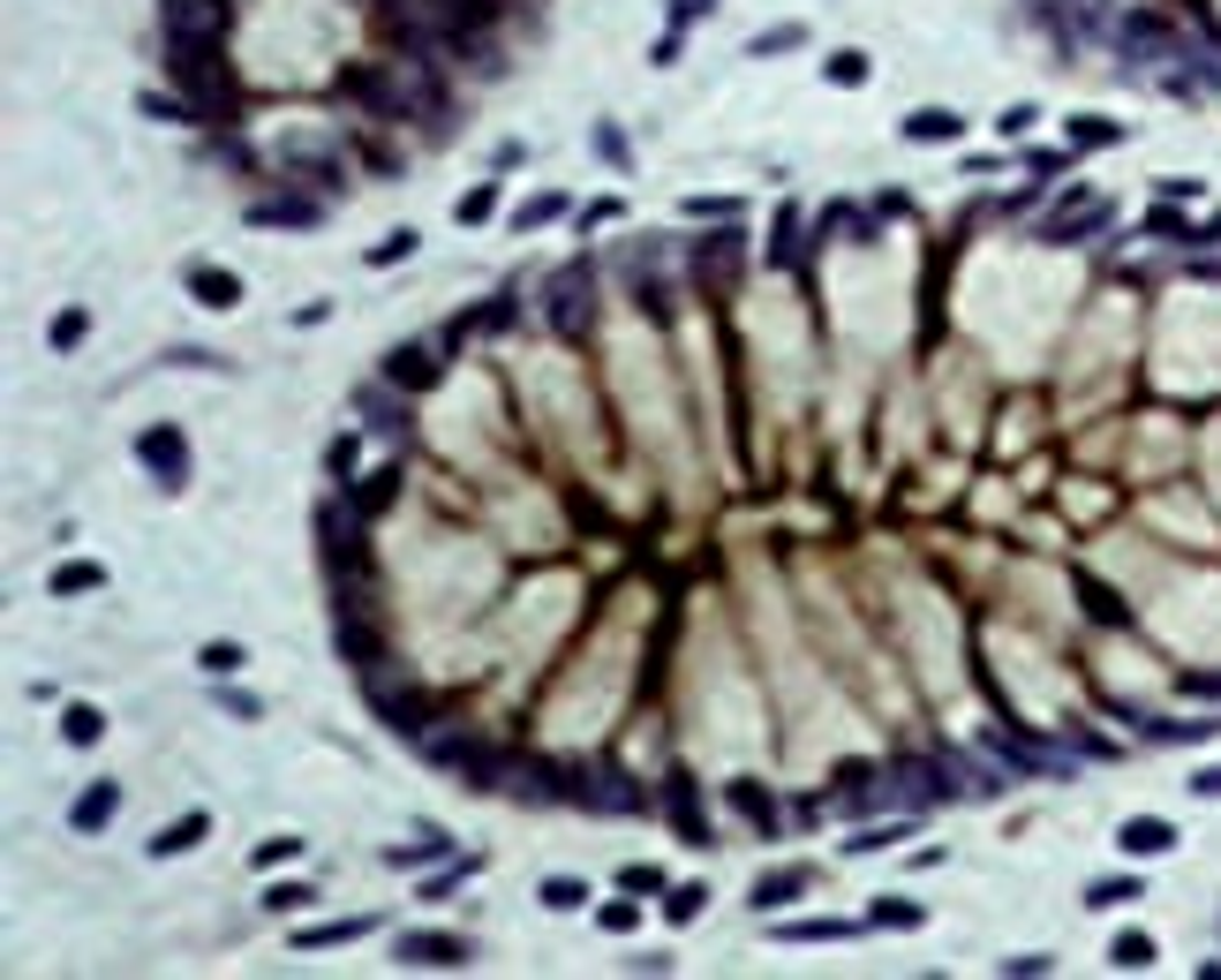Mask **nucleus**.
<instances>
[{
  "label": "nucleus",
  "mask_w": 1221,
  "mask_h": 980,
  "mask_svg": "<svg viewBox=\"0 0 1221 980\" xmlns=\"http://www.w3.org/2000/svg\"><path fill=\"white\" fill-rule=\"evenodd\" d=\"M678 212H686V219H731L739 204H731V197H686Z\"/></svg>",
  "instance_id": "50"
},
{
  "label": "nucleus",
  "mask_w": 1221,
  "mask_h": 980,
  "mask_svg": "<svg viewBox=\"0 0 1221 980\" xmlns=\"http://www.w3.org/2000/svg\"><path fill=\"white\" fill-rule=\"evenodd\" d=\"M988 755H1003V769H1011V777H1049L1055 769V755L1049 747H1041V739H1025V731H988Z\"/></svg>",
  "instance_id": "12"
},
{
  "label": "nucleus",
  "mask_w": 1221,
  "mask_h": 980,
  "mask_svg": "<svg viewBox=\"0 0 1221 980\" xmlns=\"http://www.w3.org/2000/svg\"><path fill=\"white\" fill-rule=\"evenodd\" d=\"M596 151H603L611 167H627V136H619V128H611V122H596Z\"/></svg>",
  "instance_id": "53"
},
{
  "label": "nucleus",
  "mask_w": 1221,
  "mask_h": 980,
  "mask_svg": "<svg viewBox=\"0 0 1221 980\" xmlns=\"http://www.w3.org/2000/svg\"><path fill=\"white\" fill-rule=\"evenodd\" d=\"M550 219H566V197H558V189H544V197H528V204L513 212V234H536V226H550Z\"/></svg>",
  "instance_id": "30"
},
{
  "label": "nucleus",
  "mask_w": 1221,
  "mask_h": 980,
  "mask_svg": "<svg viewBox=\"0 0 1221 980\" xmlns=\"http://www.w3.org/2000/svg\"><path fill=\"white\" fill-rule=\"evenodd\" d=\"M370 928H378L370 913H347V920H325V928H295V950H333V942H355Z\"/></svg>",
  "instance_id": "23"
},
{
  "label": "nucleus",
  "mask_w": 1221,
  "mask_h": 980,
  "mask_svg": "<svg viewBox=\"0 0 1221 980\" xmlns=\"http://www.w3.org/2000/svg\"><path fill=\"white\" fill-rule=\"evenodd\" d=\"M385 384H400V392H430V384H438V355H430L422 340L392 347V355H385Z\"/></svg>",
  "instance_id": "13"
},
{
  "label": "nucleus",
  "mask_w": 1221,
  "mask_h": 980,
  "mask_svg": "<svg viewBox=\"0 0 1221 980\" xmlns=\"http://www.w3.org/2000/svg\"><path fill=\"white\" fill-rule=\"evenodd\" d=\"M1108 966H1124V973H1146V966H1154V936H1116L1108 942Z\"/></svg>",
  "instance_id": "32"
},
{
  "label": "nucleus",
  "mask_w": 1221,
  "mask_h": 980,
  "mask_svg": "<svg viewBox=\"0 0 1221 980\" xmlns=\"http://www.w3.org/2000/svg\"><path fill=\"white\" fill-rule=\"evenodd\" d=\"M544 317L558 340H581L596 317V272L589 264H566V272H550V295H544Z\"/></svg>",
  "instance_id": "2"
},
{
  "label": "nucleus",
  "mask_w": 1221,
  "mask_h": 980,
  "mask_svg": "<svg viewBox=\"0 0 1221 980\" xmlns=\"http://www.w3.org/2000/svg\"><path fill=\"white\" fill-rule=\"evenodd\" d=\"M445 853H453L445 837H422V845H392V853H385V867H430V860H445Z\"/></svg>",
  "instance_id": "39"
},
{
  "label": "nucleus",
  "mask_w": 1221,
  "mask_h": 980,
  "mask_svg": "<svg viewBox=\"0 0 1221 980\" xmlns=\"http://www.w3.org/2000/svg\"><path fill=\"white\" fill-rule=\"evenodd\" d=\"M619 883H627L633 897H641V891H664V875H656V867H627V875H619Z\"/></svg>",
  "instance_id": "55"
},
{
  "label": "nucleus",
  "mask_w": 1221,
  "mask_h": 980,
  "mask_svg": "<svg viewBox=\"0 0 1221 980\" xmlns=\"http://www.w3.org/2000/svg\"><path fill=\"white\" fill-rule=\"evenodd\" d=\"M1078 597H1086V611H1094V619H1124V603L1108 597V589H1094V581H1086V589H1078Z\"/></svg>",
  "instance_id": "54"
},
{
  "label": "nucleus",
  "mask_w": 1221,
  "mask_h": 980,
  "mask_svg": "<svg viewBox=\"0 0 1221 980\" xmlns=\"http://www.w3.org/2000/svg\"><path fill=\"white\" fill-rule=\"evenodd\" d=\"M550 905V913H581V905H589V875H544V891H536Z\"/></svg>",
  "instance_id": "25"
},
{
  "label": "nucleus",
  "mask_w": 1221,
  "mask_h": 980,
  "mask_svg": "<svg viewBox=\"0 0 1221 980\" xmlns=\"http://www.w3.org/2000/svg\"><path fill=\"white\" fill-rule=\"evenodd\" d=\"M1191 792H1207V800H1221V762H1214V769H1199V777H1191Z\"/></svg>",
  "instance_id": "57"
},
{
  "label": "nucleus",
  "mask_w": 1221,
  "mask_h": 980,
  "mask_svg": "<svg viewBox=\"0 0 1221 980\" xmlns=\"http://www.w3.org/2000/svg\"><path fill=\"white\" fill-rule=\"evenodd\" d=\"M467 875V860L461 867H453V860H445V867H438V875H430V883H422V905H445V897H453V883H461Z\"/></svg>",
  "instance_id": "47"
},
{
  "label": "nucleus",
  "mask_w": 1221,
  "mask_h": 980,
  "mask_svg": "<svg viewBox=\"0 0 1221 980\" xmlns=\"http://www.w3.org/2000/svg\"><path fill=\"white\" fill-rule=\"evenodd\" d=\"M739 264H747V234L739 226H716V234L694 242V280H709V287H724Z\"/></svg>",
  "instance_id": "9"
},
{
  "label": "nucleus",
  "mask_w": 1221,
  "mask_h": 980,
  "mask_svg": "<svg viewBox=\"0 0 1221 980\" xmlns=\"http://www.w3.org/2000/svg\"><path fill=\"white\" fill-rule=\"evenodd\" d=\"M814 883V867H777V875H755V913H777Z\"/></svg>",
  "instance_id": "18"
},
{
  "label": "nucleus",
  "mask_w": 1221,
  "mask_h": 980,
  "mask_svg": "<svg viewBox=\"0 0 1221 980\" xmlns=\"http://www.w3.org/2000/svg\"><path fill=\"white\" fill-rule=\"evenodd\" d=\"M98 731H106V717H98V709H91V702H76V709H69V717H61V739H69V747H91V739H98Z\"/></svg>",
  "instance_id": "35"
},
{
  "label": "nucleus",
  "mask_w": 1221,
  "mask_h": 980,
  "mask_svg": "<svg viewBox=\"0 0 1221 980\" xmlns=\"http://www.w3.org/2000/svg\"><path fill=\"white\" fill-rule=\"evenodd\" d=\"M800 45H807V23H769V31L747 39V53H755V61H777V53H800Z\"/></svg>",
  "instance_id": "26"
},
{
  "label": "nucleus",
  "mask_w": 1221,
  "mask_h": 980,
  "mask_svg": "<svg viewBox=\"0 0 1221 980\" xmlns=\"http://www.w3.org/2000/svg\"><path fill=\"white\" fill-rule=\"evenodd\" d=\"M897 837H905V822H867L860 837H844V853H890Z\"/></svg>",
  "instance_id": "41"
},
{
  "label": "nucleus",
  "mask_w": 1221,
  "mask_h": 980,
  "mask_svg": "<svg viewBox=\"0 0 1221 980\" xmlns=\"http://www.w3.org/2000/svg\"><path fill=\"white\" fill-rule=\"evenodd\" d=\"M197 664H204L211 679H234V672L250 664V649H242V641H204V656H197Z\"/></svg>",
  "instance_id": "33"
},
{
  "label": "nucleus",
  "mask_w": 1221,
  "mask_h": 980,
  "mask_svg": "<svg viewBox=\"0 0 1221 980\" xmlns=\"http://www.w3.org/2000/svg\"><path fill=\"white\" fill-rule=\"evenodd\" d=\"M333 649H339V664H355V672H378L385 634L370 626V611H362V603H339V611H333Z\"/></svg>",
  "instance_id": "7"
},
{
  "label": "nucleus",
  "mask_w": 1221,
  "mask_h": 980,
  "mask_svg": "<svg viewBox=\"0 0 1221 980\" xmlns=\"http://www.w3.org/2000/svg\"><path fill=\"white\" fill-rule=\"evenodd\" d=\"M256 226H317L325 219V204H309V197H272V204H256Z\"/></svg>",
  "instance_id": "24"
},
{
  "label": "nucleus",
  "mask_w": 1221,
  "mask_h": 980,
  "mask_svg": "<svg viewBox=\"0 0 1221 980\" xmlns=\"http://www.w3.org/2000/svg\"><path fill=\"white\" fill-rule=\"evenodd\" d=\"M958 114L950 106H920V114H905V144H958Z\"/></svg>",
  "instance_id": "22"
},
{
  "label": "nucleus",
  "mask_w": 1221,
  "mask_h": 980,
  "mask_svg": "<svg viewBox=\"0 0 1221 980\" xmlns=\"http://www.w3.org/2000/svg\"><path fill=\"white\" fill-rule=\"evenodd\" d=\"M392 392H400V384H392ZM392 392H362V423L378 430V438H408V400H392Z\"/></svg>",
  "instance_id": "20"
},
{
  "label": "nucleus",
  "mask_w": 1221,
  "mask_h": 980,
  "mask_svg": "<svg viewBox=\"0 0 1221 980\" xmlns=\"http://www.w3.org/2000/svg\"><path fill=\"white\" fill-rule=\"evenodd\" d=\"M309 883H272V891H264V913H302V905H309Z\"/></svg>",
  "instance_id": "42"
},
{
  "label": "nucleus",
  "mask_w": 1221,
  "mask_h": 980,
  "mask_svg": "<svg viewBox=\"0 0 1221 980\" xmlns=\"http://www.w3.org/2000/svg\"><path fill=\"white\" fill-rule=\"evenodd\" d=\"M558 784H566V800H573V808H581V814H641V808H649V792H641V777H627V769H611V762L566 769Z\"/></svg>",
  "instance_id": "1"
},
{
  "label": "nucleus",
  "mask_w": 1221,
  "mask_h": 980,
  "mask_svg": "<svg viewBox=\"0 0 1221 980\" xmlns=\"http://www.w3.org/2000/svg\"><path fill=\"white\" fill-rule=\"evenodd\" d=\"M1199 242H1221V219H1207V234H1199Z\"/></svg>",
  "instance_id": "58"
},
{
  "label": "nucleus",
  "mask_w": 1221,
  "mask_h": 980,
  "mask_svg": "<svg viewBox=\"0 0 1221 980\" xmlns=\"http://www.w3.org/2000/svg\"><path fill=\"white\" fill-rule=\"evenodd\" d=\"M91 589H106V566H98V558H69V566H53V581H45V597H91Z\"/></svg>",
  "instance_id": "21"
},
{
  "label": "nucleus",
  "mask_w": 1221,
  "mask_h": 980,
  "mask_svg": "<svg viewBox=\"0 0 1221 980\" xmlns=\"http://www.w3.org/2000/svg\"><path fill=\"white\" fill-rule=\"evenodd\" d=\"M422 755L438 769H453V777H467V784H498L506 777V755H491L475 731H422Z\"/></svg>",
  "instance_id": "3"
},
{
  "label": "nucleus",
  "mask_w": 1221,
  "mask_h": 980,
  "mask_svg": "<svg viewBox=\"0 0 1221 980\" xmlns=\"http://www.w3.org/2000/svg\"><path fill=\"white\" fill-rule=\"evenodd\" d=\"M498 212V181H483V189H467L461 204H453V219H461V226H483V219Z\"/></svg>",
  "instance_id": "38"
},
{
  "label": "nucleus",
  "mask_w": 1221,
  "mask_h": 980,
  "mask_svg": "<svg viewBox=\"0 0 1221 980\" xmlns=\"http://www.w3.org/2000/svg\"><path fill=\"white\" fill-rule=\"evenodd\" d=\"M136 461L151 468L159 491H181V483H189V438H181L173 423H151L144 438H136Z\"/></svg>",
  "instance_id": "5"
},
{
  "label": "nucleus",
  "mask_w": 1221,
  "mask_h": 980,
  "mask_svg": "<svg viewBox=\"0 0 1221 980\" xmlns=\"http://www.w3.org/2000/svg\"><path fill=\"white\" fill-rule=\"evenodd\" d=\"M400 475H408V468H400V461H385V468H370V475H362V483H355V491H347V506H355V513H370V520H378V513L392 506V498H400Z\"/></svg>",
  "instance_id": "16"
},
{
  "label": "nucleus",
  "mask_w": 1221,
  "mask_h": 980,
  "mask_svg": "<svg viewBox=\"0 0 1221 980\" xmlns=\"http://www.w3.org/2000/svg\"><path fill=\"white\" fill-rule=\"evenodd\" d=\"M136 106H144V114H151V122H197V114H189V98H181V91H144V98H136Z\"/></svg>",
  "instance_id": "40"
},
{
  "label": "nucleus",
  "mask_w": 1221,
  "mask_h": 980,
  "mask_svg": "<svg viewBox=\"0 0 1221 980\" xmlns=\"http://www.w3.org/2000/svg\"><path fill=\"white\" fill-rule=\"evenodd\" d=\"M724 800H731V814H739L755 837H777V800L761 792L755 777H731V784H724Z\"/></svg>",
  "instance_id": "14"
},
{
  "label": "nucleus",
  "mask_w": 1221,
  "mask_h": 980,
  "mask_svg": "<svg viewBox=\"0 0 1221 980\" xmlns=\"http://www.w3.org/2000/svg\"><path fill=\"white\" fill-rule=\"evenodd\" d=\"M114 814H122V784H106V777H98V784H84V792L69 800V830H76V837H98Z\"/></svg>",
  "instance_id": "11"
},
{
  "label": "nucleus",
  "mask_w": 1221,
  "mask_h": 980,
  "mask_svg": "<svg viewBox=\"0 0 1221 980\" xmlns=\"http://www.w3.org/2000/svg\"><path fill=\"white\" fill-rule=\"evenodd\" d=\"M400 256H415V226H400V234H385L378 250H370V264H378V272H385V264H400Z\"/></svg>",
  "instance_id": "45"
},
{
  "label": "nucleus",
  "mask_w": 1221,
  "mask_h": 980,
  "mask_svg": "<svg viewBox=\"0 0 1221 980\" xmlns=\"http://www.w3.org/2000/svg\"><path fill=\"white\" fill-rule=\"evenodd\" d=\"M219 686V679H211ZM219 709H227V717H242V725H256V694H242V686H219Z\"/></svg>",
  "instance_id": "49"
},
{
  "label": "nucleus",
  "mask_w": 1221,
  "mask_h": 980,
  "mask_svg": "<svg viewBox=\"0 0 1221 980\" xmlns=\"http://www.w3.org/2000/svg\"><path fill=\"white\" fill-rule=\"evenodd\" d=\"M302 853V837H264L256 845V867H280V860H295Z\"/></svg>",
  "instance_id": "51"
},
{
  "label": "nucleus",
  "mask_w": 1221,
  "mask_h": 980,
  "mask_svg": "<svg viewBox=\"0 0 1221 980\" xmlns=\"http://www.w3.org/2000/svg\"><path fill=\"white\" fill-rule=\"evenodd\" d=\"M362 520H370V513H355V506H325V513H317V528H325V551H333V573H347V581H362V558H370V544H362Z\"/></svg>",
  "instance_id": "6"
},
{
  "label": "nucleus",
  "mask_w": 1221,
  "mask_h": 980,
  "mask_svg": "<svg viewBox=\"0 0 1221 980\" xmlns=\"http://www.w3.org/2000/svg\"><path fill=\"white\" fill-rule=\"evenodd\" d=\"M664 814H672L678 845H709V814H702V792H694V777H664Z\"/></svg>",
  "instance_id": "10"
},
{
  "label": "nucleus",
  "mask_w": 1221,
  "mask_h": 980,
  "mask_svg": "<svg viewBox=\"0 0 1221 980\" xmlns=\"http://www.w3.org/2000/svg\"><path fill=\"white\" fill-rule=\"evenodd\" d=\"M159 31L167 45H211L227 31V0H159Z\"/></svg>",
  "instance_id": "4"
},
{
  "label": "nucleus",
  "mask_w": 1221,
  "mask_h": 980,
  "mask_svg": "<svg viewBox=\"0 0 1221 980\" xmlns=\"http://www.w3.org/2000/svg\"><path fill=\"white\" fill-rule=\"evenodd\" d=\"M633 920H641V905H627V897L596 913V928H603V936H633Z\"/></svg>",
  "instance_id": "46"
},
{
  "label": "nucleus",
  "mask_w": 1221,
  "mask_h": 980,
  "mask_svg": "<svg viewBox=\"0 0 1221 980\" xmlns=\"http://www.w3.org/2000/svg\"><path fill=\"white\" fill-rule=\"evenodd\" d=\"M800 264V212H777V234H769V272H792Z\"/></svg>",
  "instance_id": "28"
},
{
  "label": "nucleus",
  "mask_w": 1221,
  "mask_h": 980,
  "mask_svg": "<svg viewBox=\"0 0 1221 980\" xmlns=\"http://www.w3.org/2000/svg\"><path fill=\"white\" fill-rule=\"evenodd\" d=\"M633 302H641L649 317H672V309H678V302H672V287H664V280H633Z\"/></svg>",
  "instance_id": "43"
},
{
  "label": "nucleus",
  "mask_w": 1221,
  "mask_h": 980,
  "mask_svg": "<svg viewBox=\"0 0 1221 980\" xmlns=\"http://www.w3.org/2000/svg\"><path fill=\"white\" fill-rule=\"evenodd\" d=\"M852 936V920H830V913H822V920H785V928H777V942H844Z\"/></svg>",
  "instance_id": "29"
},
{
  "label": "nucleus",
  "mask_w": 1221,
  "mask_h": 980,
  "mask_svg": "<svg viewBox=\"0 0 1221 980\" xmlns=\"http://www.w3.org/2000/svg\"><path fill=\"white\" fill-rule=\"evenodd\" d=\"M920 920L927 913L913 897H875V905H867V928H897V936H905V928H920Z\"/></svg>",
  "instance_id": "27"
},
{
  "label": "nucleus",
  "mask_w": 1221,
  "mask_h": 980,
  "mask_svg": "<svg viewBox=\"0 0 1221 980\" xmlns=\"http://www.w3.org/2000/svg\"><path fill=\"white\" fill-rule=\"evenodd\" d=\"M822 76H830L838 91H860V84H867V53H860V45H844V53L822 61Z\"/></svg>",
  "instance_id": "31"
},
{
  "label": "nucleus",
  "mask_w": 1221,
  "mask_h": 980,
  "mask_svg": "<svg viewBox=\"0 0 1221 980\" xmlns=\"http://www.w3.org/2000/svg\"><path fill=\"white\" fill-rule=\"evenodd\" d=\"M1124 128L1116 122H1071V144H1086V151H1101V144H1116Z\"/></svg>",
  "instance_id": "48"
},
{
  "label": "nucleus",
  "mask_w": 1221,
  "mask_h": 980,
  "mask_svg": "<svg viewBox=\"0 0 1221 980\" xmlns=\"http://www.w3.org/2000/svg\"><path fill=\"white\" fill-rule=\"evenodd\" d=\"M716 0H672V23H694V15H709Z\"/></svg>",
  "instance_id": "56"
},
{
  "label": "nucleus",
  "mask_w": 1221,
  "mask_h": 980,
  "mask_svg": "<svg viewBox=\"0 0 1221 980\" xmlns=\"http://www.w3.org/2000/svg\"><path fill=\"white\" fill-rule=\"evenodd\" d=\"M392 958H400V966H430V973H445V966H467V942L445 936V928H408V936L392 942Z\"/></svg>",
  "instance_id": "8"
},
{
  "label": "nucleus",
  "mask_w": 1221,
  "mask_h": 980,
  "mask_svg": "<svg viewBox=\"0 0 1221 980\" xmlns=\"http://www.w3.org/2000/svg\"><path fill=\"white\" fill-rule=\"evenodd\" d=\"M702 905H709V891H702V883H672V891H664V920H678V928H686Z\"/></svg>",
  "instance_id": "34"
},
{
  "label": "nucleus",
  "mask_w": 1221,
  "mask_h": 980,
  "mask_svg": "<svg viewBox=\"0 0 1221 980\" xmlns=\"http://www.w3.org/2000/svg\"><path fill=\"white\" fill-rule=\"evenodd\" d=\"M1033 122H1041V106H1011V114H996V136H1025Z\"/></svg>",
  "instance_id": "52"
},
{
  "label": "nucleus",
  "mask_w": 1221,
  "mask_h": 980,
  "mask_svg": "<svg viewBox=\"0 0 1221 980\" xmlns=\"http://www.w3.org/2000/svg\"><path fill=\"white\" fill-rule=\"evenodd\" d=\"M1131 897H1146V891H1138V875H1108V883H1094V891H1086V905H1094V913H1108V905H1131Z\"/></svg>",
  "instance_id": "37"
},
{
  "label": "nucleus",
  "mask_w": 1221,
  "mask_h": 980,
  "mask_svg": "<svg viewBox=\"0 0 1221 980\" xmlns=\"http://www.w3.org/2000/svg\"><path fill=\"white\" fill-rule=\"evenodd\" d=\"M84 333H91V309H61V317H53V355H76Z\"/></svg>",
  "instance_id": "36"
},
{
  "label": "nucleus",
  "mask_w": 1221,
  "mask_h": 980,
  "mask_svg": "<svg viewBox=\"0 0 1221 980\" xmlns=\"http://www.w3.org/2000/svg\"><path fill=\"white\" fill-rule=\"evenodd\" d=\"M1116 845H1124V853H1131V860H1161V853H1169V845H1177V830H1169L1161 814H1131V822L1116 830Z\"/></svg>",
  "instance_id": "15"
},
{
  "label": "nucleus",
  "mask_w": 1221,
  "mask_h": 980,
  "mask_svg": "<svg viewBox=\"0 0 1221 980\" xmlns=\"http://www.w3.org/2000/svg\"><path fill=\"white\" fill-rule=\"evenodd\" d=\"M189 295L204 302V309H234V302H242V280H234L227 264H197V272H189Z\"/></svg>",
  "instance_id": "17"
},
{
  "label": "nucleus",
  "mask_w": 1221,
  "mask_h": 980,
  "mask_svg": "<svg viewBox=\"0 0 1221 980\" xmlns=\"http://www.w3.org/2000/svg\"><path fill=\"white\" fill-rule=\"evenodd\" d=\"M204 830H211V814H181V822H167V830L151 837V860H181V853H197V845H204Z\"/></svg>",
  "instance_id": "19"
},
{
  "label": "nucleus",
  "mask_w": 1221,
  "mask_h": 980,
  "mask_svg": "<svg viewBox=\"0 0 1221 980\" xmlns=\"http://www.w3.org/2000/svg\"><path fill=\"white\" fill-rule=\"evenodd\" d=\"M355 453H362V438L347 430V438H333V445H325V468H333L339 483H355V475H347V468H355Z\"/></svg>",
  "instance_id": "44"
}]
</instances>
